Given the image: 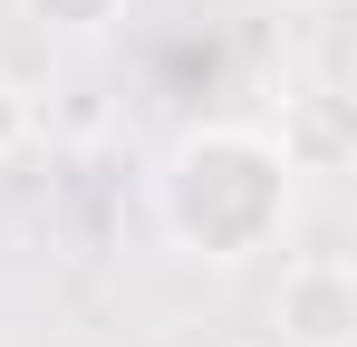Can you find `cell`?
I'll use <instances>...</instances> for the list:
<instances>
[{
    "instance_id": "5b68a950",
    "label": "cell",
    "mask_w": 357,
    "mask_h": 347,
    "mask_svg": "<svg viewBox=\"0 0 357 347\" xmlns=\"http://www.w3.org/2000/svg\"><path fill=\"white\" fill-rule=\"evenodd\" d=\"M29 125H39V107H29V97H20V87L0 77V164H10V155L29 145Z\"/></svg>"
},
{
    "instance_id": "3957f363",
    "label": "cell",
    "mask_w": 357,
    "mask_h": 347,
    "mask_svg": "<svg viewBox=\"0 0 357 347\" xmlns=\"http://www.w3.org/2000/svg\"><path fill=\"white\" fill-rule=\"evenodd\" d=\"M271 145H280V164H290V174H338V164H348V145H357V135H348V97L309 87V97L280 116Z\"/></svg>"
},
{
    "instance_id": "277c9868",
    "label": "cell",
    "mask_w": 357,
    "mask_h": 347,
    "mask_svg": "<svg viewBox=\"0 0 357 347\" xmlns=\"http://www.w3.org/2000/svg\"><path fill=\"white\" fill-rule=\"evenodd\" d=\"M126 0H29V20L39 29H68V39H87V29H107Z\"/></svg>"
},
{
    "instance_id": "6da1fadb",
    "label": "cell",
    "mask_w": 357,
    "mask_h": 347,
    "mask_svg": "<svg viewBox=\"0 0 357 347\" xmlns=\"http://www.w3.org/2000/svg\"><path fill=\"white\" fill-rule=\"evenodd\" d=\"M280 213H290V164H280L271 135L203 125V135L174 145V164H165V222L183 231V251L241 261V251H261L280 231Z\"/></svg>"
},
{
    "instance_id": "7a4b0ae2",
    "label": "cell",
    "mask_w": 357,
    "mask_h": 347,
    "mask_svg": "<svg viewBox=\"0 0 357 347\" xmlns=\"http://www.w3.org/2000/svg\"><path fill=\"white\" fill-rule=\"evenodd\" d=\"M271 328H280V347H357V270L338 251L290 261L280 299H271Z\"/></svg>"
}]
</instances>
